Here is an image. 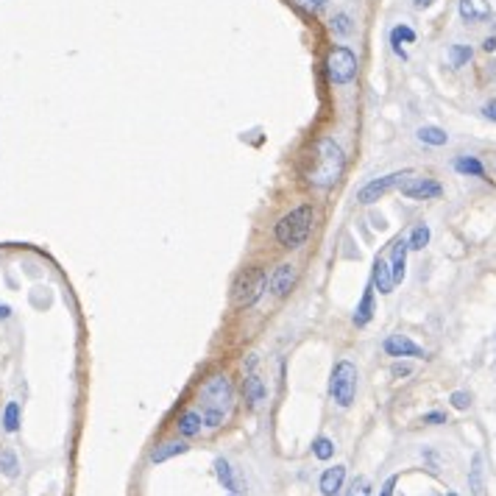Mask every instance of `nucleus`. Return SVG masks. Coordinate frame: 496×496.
Here are the masks:
<instances>
[{
	"mask_svg": "<svg viewBox=\"0 0 496 496\" xmlns=\"http://www.w3.org/2000/svg\"><path fill=\"white\" fill-rule=\"evenodd\" d=\"M483 115H485L488 120H494V123H496V100H488V103L483 106Z\"/></svg>",
	"mask_w": 496,
	"mask_h": 496,
	"instance_id": "36",
	"label": "nucleus"
},
{
	"mask_svg": "<svg viewBox=\"0 0 496 496\" xmlns=\"http://www.w3.org/2000/svg\"><path fill=\"white\" fill-rule=\"evenodd\" d=\"M321 3H323V6H326V0H321Z\"/></svg>",
	"mask_w": 496,
	"mask_h": 496,
	"instance_id": "40",
	"label": "nucleus"
},
{
	"mask_svg": "<svg viewBox=\"0 0 496 496\" xmlns=\"http://www.w3.org/2000/svg\"><path fill=\"white\" fill-rule=\"evenodd\" d=\"M190 449L184 441H165L162 446H156V449L151 451V460L154 463H165V460H171V457H176V454H184V451Z\"/></svg>",
	"mask_w": 496,
	"mask_h": 496,
	"instance_id": "21",
	"label": "nucleus"
},
{
	"mask_svg": "<svg viewBox=\"0 0 496 496\" xmlns=\"http://www.w3.org/2000/svg\"><path fill=\"white\" fill-rule=\"evenodd\" d=\"M296 284V265L293 263H282L276 271L268 276V290L276 299H284Z\"/></svg>",
	"mask_w": 496,
	"mask_h": 496,
	"instance_id": "10",
	"label": "nucleus"
},
{
	"mask_svg": "<svg viewBox=\"0 0 496 496\" xmlns=\"http://www.w3.org/2000/svg\"><path fill=\"white\" fill-rule=\"evenodd\" d=\"M332 31H335L338 37L352 34V20H349V14H335V17H332Z\"/></svg>",
	"mask_w": 496,
	"mask_h": 496,
	"instance_id": "29",
	"label": "nucleus"
},
{
	"mask_svg": "<svg viewBox=\"0 0 496 496\" xmlns=\"http://www.w3.org/2000/svg\"><path fill=\"white\" fill-rule=\"evenodd\" d=\"M415 137H418L421 142H427V145H446V142H449V134H446L444 129H438V126H421Z\"/></svg>",
	"mask_w": 496,
	"mask_h": 496,
	"instance_id": "24",
	"label": "nucleus"
},
{
	"mask_svg": "<svg viewBox=\"0 0 496 496\" xmlns=\"http://www.w3.org/2000/svg\"><path fill=\"white\" fill-rule=\"evenodd\" d=\"M382 349L388 357H427V352L415 340H410L407 335H388Z\"/></svg>",
	"mask_w": 496,
	"mask_h": 496,
	"instance_id": "9",
	"label": "nucleus"
},
{
	"mask_svg": "<svg viewBox=\"0 0 496 496\" xmlns=\"http://www.w3.org/2000/svg\"><path fill=\"white\" fill-rule=\"evenodd\" d=\"M323 67H326V79H329L332 84L343 87V84H352L354 76H357V56H354L352 47L338 45L326 53Z\"/></svg>",
	"mask_w": 496,
	"mask_h": 496,
	"instance_id": "6",
	"label": "nucleus"
},
{
	"mask_svg": "<svg viewBox=\"0 0 496 496\" xmlns=\"http://www.w3.org/2000/svg\"><path fill=\"white\" fill-rule=\"evenodd\" d=\"M313 221H316L313 204H301V207H296V209H290L287 215L279 218V224L273 229V237L282 248H299L313 234Z\"/></svg>",
	"mask_w": 496,
	"mask_h": 496,
	"instance_id": "3",
	"label": "nucleus"
},
{
	"mask_svg": "<svg viewBox=\"0 0 496 496\" xmlns=\"http://www.w3.org/2000/svg\"><path fill=\"white\" fill-rule=\"evenodd\" d=\"M457 11H460L463 23L477 25V23H485L491 17V0H460Z\"/></svg>",
	"mask_w": 496,
	"mask_h": 496,
	"instance_id": "12",
	"label": "nucleus"
},
{
	"mask_svg": "<svg viewBox=\"0 0 496 496\" xmlns=\"http://www.w3.org/2000/svg\"><path fill=\"white\" fill-rule=\"evenodd\" d=\"M346 168V154L332 137H321L316 142V165L307 171V181L313 187H335Z\"/></svg>",
	"mask_w": 496,
	"mask_h": 496,
	"instance_id": "2",
	"label": "nucleus"
},
{
	"mask_svg": "<svg viewBox=\"0 0 496 496\" xmlns=\"http://www.w3.org/2000/svg\"><path fill=\"white\" fill-rule=\"evenodd\" d=\"M410 176H413V171H399V173H391V176H382V179L368 181L365 187H360V192H357V201L368 207V204L379 201L382 195H388L393 187H402V184H405Z\"/></svg>",
	"mask_w": 496,
	"mask_h": 496,
	"instance_id": "7",
	"label": "nucleus"
},
{
	"mask_svg": "<svg viewBox=\"0 0 496 496\" xmlns=\"http://www.w3.org/2000/svg\"><path fill=\"white\" fill-rule=\"evenodd\" d=\"M391 374L399 379V376H410V374H413V368H410V365H405V362H396V365L391 368Z\"/></svg>",
	"mask_w": 496,
	"mask_h": 496,
	"instance_id": "35",
	"label": "nucleus"
},
{
	"mask_svg": "<svg viewBox=\"0 0 496 496\" xmlns=\"http://www.w3.org/2000/svg\"><path fill=\"white\" fill-rule=\"evenodd\" d=\"M343 480H346V466H335V468H326L321 474V494L323 496H338L343 488Z\"/></svg>",
	"mask_w": 496,
	"mask_h": 496,
	"instance_id": "16",
	"label": "nucleus"
},
{
	"mask_svg": "<svg viewBox=\"0 0 496 496\" xmlns=\"http://www.w3.org/2000/svg\"><path fill=\"white\" fill-rule=\"evenodd\" d=\"M229 496H237V494H229Z\"/></svg>",
	"mask_w": 496,
	"mask_h": 496,
	"instance_id": "41",
	"label": "nucleus"
},
{
	"mask_svg": "<svg viewBox=\"0 0 496 496\" xmlns=\"http://www.w3.org/2000/svg\"><path fill=\"white\" fill-rule=\"evenodd\" d=\"M176 427H179L181 438H195V435H201L204 418H201V413H198V410H184Z\"/></svg>",
	"mask_w": 496,
	"mask_h": 496,
	"instance_id": "17",
	"label": "nucleus"
},
{
	"mask_svg": "<svg viewBox=\"0 0 496 496\" xmlns=\"http://www.w3.org/2000/svg\"><path fill=\"white\" fill-rule=\"evenodd\" d=\"M449 402H451L454 410H466V407L471 405V396H468V393H463V391H454V393L449 396Z\"/></svg>",
	"mask_w": 496,
	"mask_h": 496,
	"instance_id": "31",
	"label": "nucleus"
},
{
	"mask_svg": "<svg viewBox=\"0 0 496 496\" xmlns=\"http://www.w3.org/2000/svg\"><path fill=\"white\" fill-rule=\"evenodd\" d=\"M231 407H234V388H231L229 376L226 374L209 376L201 385V410H198L201 418H204V427H209V429L224 427Z\"/></svg>",
	"mask_w": 496,
	"mask_h": 496,
	"instance_id": "1",
	"label": "nucleus"
},
{
	"mask_svg": "<svg viewBox=\"0 0 496 496\" xmlns=\"http://www.w3.org/2000/svg\"><path fill=\"white\" fill-rule=\"evenodd\" d=\"M17 427H20V405L8 402L6 410H3V429L6 432H17Z\"/></svg>",
	"mask_w": 496,
	"mask_h": 496,
	"instance_id": "26",
	"label": "nucleus"
},
{
	"mask_svg": "<svg viewBox=\"0 0 496 496\" xmlns=\"http://www.w3.org/2000/svg\"><path fill=\"white\" fill-rule=\"evenodd\" d=\"M8 316H11V307L8 304H0V321H6Z\"/></svg>",
	"mask_w": 496,
	"mask_h": 496,
	"instance_id": "38",
	"label": "nucleus"
},
{
	"mask_svg": "<svg viewBox=\"0 0 496 496\" xmlns=\"http://www.w3.org/2000/svg\"><path fill=\"white\" fill-rule=\"evenodd\" d=\"M396 483H399V474L388 477V480H385V485H382V491H379V496H393V491H396Z\"/></svg>",
	"mask_w": 496,
	"mask_h": 496,
	"instance_id": "34",
	"label": "nucleus"
},
{
	"mask_svg": "<svg viewBox=\"0 0 496 496\" xmlns=\"http://www.w3.org/2000/svg\"><path fill=\"white\" fill-rule=\"evenodd\" d=\"M432 3H435V0H413V8H418V11H421V8H429Z\"/></svg>",
	"mask_w": 496,
	"mask_h": 496,
	"instance_id": "37",
	"label": "nucleus"
},
{
	"mask_svg": "<svg viewBox=\"0 0 496 496\" xmlns=\"http://www.w3.org/2000/svg\"><path fill=\"white\" fill-rule=\"evenodd\" d=\"M454 171L463 176H474V179H485V165L477 156H457L454 159Z\"/></svg>",
	"mask_w": 496,
	"mask_h": 496,
	"instance_id": "19",
	"label": "nucleus"
},
{
	"mask_svg": "<svg viewBox=\"0 0 496 496\" xmlns=\"http://www.w3.org/2000/svg\"><path fill=\"white\" fill-rule=\"evenodd\" d=\"M429 237H432L429 226H427V224H415V226H413V231H410V237H407V246H410V251H424V248L429 246Z\"/></svg>",
	"mask_w": 496,
	"mask_h": 496,
	"instance_id": "23",
	"label": "nucleus"
},
{
	"mask_svg": "<svg viewBox=\"0 0 496 496\" xmlns=\"http://www.w3.org/2000/svg\"><path fill=\"white\" fill-rule=\"evenodd\" d=\"M444 187L429 176H410V179L402 184V195L405 198H413V201H432V198H441Z\"/></svg>",
	"mask_w": 496,
	"mask_h": 496,
	"instance_id": "8",
	"label": "nucleus"
},
{
	"mask_svg": "<svg viewBox=\"0 0 496 496\" xmlns=\"http://www.w3.org/2000/svg\"><path fill=\"white\" fill-rule=\"evenodd\" d=\"M265 287H268V273L263 271V268H257V265L254 268H246V271L237 273V279L231 284V304L237 310L254 307L263 299Z\"/></svg>",
	"mask_w": 496,
	"mask_h": 496,
	"instance_id": "4",
	"label": "nucleus"
},
{
	"mask_svg": "<svg viewBox=\"0 0 496 496\" xmlns=\"http://www.w3.org/2000/svg\"><path fill=\"white\" fill-rule=\"evenodd\" d=\"M0 471H3L6 477H17V474H20V460H17V454L11 449L0 451Z\"/></svg>",
	"mask_w": 496,
	"mask_h": 496,
	"instance_id": "25",
	"label": "nucleus"
},
{
	"mask_svg": "<svg viewBox=\"0 0 496 496\" xmlns=\"http://www.w3.org/2000/svg\"><path fill=\"white\" fill-rule=\"evenodd\" d=\"M346 496H371V483H368L365 477H354L352 485H349V491H346Z\"/></svg>",
	"mask_w": 496,
	"mask_h": 496,
	"instance_id": "30",
	"label": "nucleus"
},
{
	"mask_svg": "<svg viewBox=\"0 0 496 496\" xmlns=\"http://www.w3.org/2000/svg\"><path fill=\"white\" fill-rule=\"evenodd\" d=\"M421 421H424V424H432V427H438V424H446V413H427Z\"/></svg>",
	"mask_w": 496,
	"mask_h": 496,
	"instance_id": "33",
	"label": "nucleus"
},
{
	"mask_svg": "<svg viewBox=\"0 0 496 496\" xmlns=\"http://www.w3.org/2000/svg\"><path fill=\"white\" fill-rule=\"evenodd\" d=\"M402 42H415V31H413L410 25H405V23H402V25H396V28L391 31V45H393V53H396V56L407 59Z\"/></svg>",
	"mask_w": 496,
	"mask_h": 496,
	"instance_id": "22",
	"label": "nucleus"
},
{
	"mask_svg": "<svg viewBox=\"0 0 496 496\" xmlns=\"http://www.w3.org/2000/svg\"><path fill=\"white\" fill-rule=\"evenodd\" d=\"M313 454H316L318 460H329L335 454V444L321 435V438H316V444H313Z\"/></svg>",
	"mask_w": 496,
	"mask_h": 496,
	"instance_id": "28",
	"label": "nucleus"
},
{
	"mask_svg": "<svg viewBox=\"0 0 496 496\" xmlns=\"http://www.w3.org/2000/svg\"><path fill=\"white\" fill-rule=\"evenodd\" d=\"M299 8H304V11H310V14H316V11H321L323 8V3L321 0H293Z\"/></svg>",
	"mask_w": 496,
	"mask_h": 496,
	"instance_id": "32",
	"label": "nucleus"
},
{
	"mask_svg": "<svg viewBox=\"0 0 496 496\" xmlns=\"http://www.w3.org/2000/svg\"><path fill=\"white\" fill-rule=\"evenodd\" d=\"M483 47H485V50H494V47H496V40H485V42H483Z\"/></svg>",
	"mask_w": 496,
	"mask_h": 496,
	"instance_id": "39",
	"label": "nucleus"
},
{
	"mask_svg": "<svg viewBox=\"0 0 496 496\" xmlns=\"http://www.w3.org/2000/svg\"><path fill=\"white\" fill-rule=\"evenodd\" d=\"M371 318H374V284H368L365 293H362L360 304H357V310H354V323H357V326H365Z\"/></svg>",
	"mask_w": 496,
	"mask_h": 496,
	"instance_id": "20",
	"label": "nucleus"
},
{
	"mask_svg": "<svg viewBox=\"0 0 496 496\" xmlns=\"http://www.w3.org/2000/svg\"><path fill=\"white\" fill-rule=\"evenodd\" d=\"M215 477L221 480V485H224L229 494H243V485H240V480L234 477V471H231L229 460H224V457H218V460H215Z\"/></svg>",
	"mask_w": 496,
	"mask_h": 496,
	"instance_id": "18",
	"label": "nucleus"
},
{
	"mask_svg": "<svg viewBox=\"0 0 496 496\" xmlns=\"http://www.w3.org/2000/svg\"><path fill=\"white\" fill-rule=\"evenodd\" d=\"M407 251H410V246H407V237H396L393 243H391V273H393V282L399 284V282H405V273H407Z\"/></svg>",
	"mask_w": 496,
	"mask_h": 496,
	"instance_id": "13",
	"label": "nucleus"
},
{
	"mask_svg": "<svg viewBox=\"0 0 496 496\" xmlns=\"http://www.w3.org/2000/svg\"><path fill=\"white\" fill-rule=\"evenodd\" d=\"M468 491H471V496H485V491H488V485H485V460H483L480 451L471 457V468H468Z\"/></svg>",
	"mask_w": 496,
	"mask_h": 496,
	"instance_id": "14",
	"label": "nucleus"
},
{
	"mask_svg": "<svg viewBox=\"0 0 496 496\" xmlns=\"http://www.w3.org/2000/svg\"><path fill=\"white\" fill-rule=\"evenodd\" d=\"M243 393H246V402L251 407H260L265 399H268V388H265V382L251 371V374H246V382H243Z\"/></svg>",
	"mask_w": 496,
	"mask_h": 496,
	"instance_id": "15",
	"label": "nucleus"
},
{
	"mask_svg": "<svg viewBox=\"0 0 496 496\" xmlns=\"http://www.w3.org/2000/svg\"><path fill=\"white\" fill-rule=\"evenodd\" d=\"M471 47L468 45H451L449 47V64L451 67H463L466 62H471Z\"/></svg>",
	"mask_w": 496,
	"mask_h": 496,
	"instance_id": "27",
	"label": "nucleus"
},
{
	"mask_svg": "<svg viewBox=\"0 0 496 496\" xmlns=\"http://www.w3.org/2000/svg\"><path fill=\"white\" fill-rule=\"evenodd\" d=\"M371 284H374V290H379L382 296H391V293H393V287H396L393 273H391V263H388V257H385V254H376V260H374Z\"/></svg>",
	"mask_w": 496,
	"mask_h": 496,
	"instance_id": "11",
	"label": "nucleus"
},
{
	"mask_svg": "<svg viewBox=\"0 0 496 496\" xmlns=\"http://www.w3.org/2000/svg\"><path fill=\"white\" fill-rule=\"evenodd\" d=\"M357 379H360V374H357L354 362L340 360L335 368H332V376H329V393H332L335 405L352 407L354 396H357Z\"/></svg>",
	"mask_w": 496,
	"mask_h": 496,
	"instance_id": "5",
	"label": "nucleus"
}]
</instances>
